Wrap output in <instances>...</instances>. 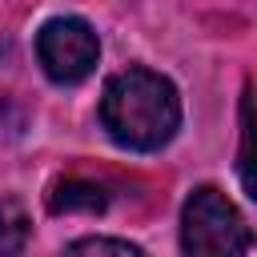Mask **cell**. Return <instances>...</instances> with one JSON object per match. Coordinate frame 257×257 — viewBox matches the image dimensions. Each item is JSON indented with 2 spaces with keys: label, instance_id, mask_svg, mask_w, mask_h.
Segmentation results:
<instances>
[{
  "label": "cell",
  "instance_id": "277c9868",
  "mask_svg": "<svg viewBox=\"0 0 257 257\" xmlns=\"http://www.w3.org/2000/svg\"><path fill=\"white\" fill-rule=\"evenodd\" d=\"M104 205H108V193L96 181H80V177H68L48 193L52 213H104Z\"/></svg>",
  "mask_w": 257,
  "mask_h": 257
},
{
  "label": "cell",
  "instance_id": "6da1fadb",
  "mask_svg": "<svg viewBox=\"0 0 257 257\" xmlns=\"http://www.w3.org/2000/svg\"><path fill=\"white\" fill-rule=\"evenodd\" d=\"M100 124L120 149L133 153H153L169 145L181 124V100L173 80L153 68H124L108 76L100 92Z\"/></svg>",
  "mask_w": 257,
  "mask_h": 257
},
{
  "label": "cell",
  "instance_id": "8992f818",
  "mask_svg": "<svg viewBox=\"0 0 257 257\" xmlns=\"http://www.w3.org/2000/svg\"><path fill=\"white\" fill-rule=\"evenodd\" d=\"M68 253H116V257H141V245L116 241V237H80L68 245Z\"/></svg>",
  "mask_w": 257,
  "mask_h": 257
},
{
  "label": "cell",
  "instance_id": "5b68a950",
  "mask_svg": "<svg viewBox=\"0 0 257 257\" xmlns=\"http://www.w3.org/2000/svg\"><path fill=\"white\" fill-rule=\"evenodd\" d=\"M32 221L16 197H0V253H20L28 245Z\"/></svg>",
  "mask_w": 257,
  "mask_h": 257
},
{
  "label": "cell",
  "instance_id": "52a82bcc",
  "mask_svg": "<svg viewBox=\"0 0 257 257\" xmlns=\"http://www.w3.org/2000/svg\"><path fill=\"white\" fill-rule=\"evenodd\" d=\"M241 181L253 197V177H249V100H241Z\"/></svg>",
  "mask_w": 257,
  "mask_h": 257
},
{
  "label": "cell",
  "instance_id": "3957f363",
  "mask_svg": "<svg viewBox=\"0 0 257 257\" xmlns=\"http://www.w3.org/2000/svg\"><path fill=\"white\" fill-rule=\"evenodd\" d=\"M100 56V40L88 20L80 16H56L36 32V60L56 84H80Z\"/></svg>",
  "mask_w": 257,
  "mask_h": 257
},
{
  "label": "cell",
  "instance_id": "7a4b0ae2",
  "mask_svg": "<svg viewBox=\"0 0 257 257\" xmlns=\"http://www.w3.org/2000/svg\"><path fill=\"white\" fill-rule=\"evenodd\" d=\"M249 245H253L249 225L241 221L237 205L221 189L201 185L189 193L185 213H181V249L185 253L213 257V253H245Z\"/></svg>",
  "mask_w": 257,
  "mask_h": 257
}]
</instances>
